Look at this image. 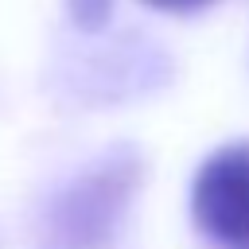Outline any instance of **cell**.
I'll list each match as a JSON object with an SVG mask.
<instances>
[{"mask_svg":"<svg viewBox=\"0 0 249 249\" xmlns=\"http://www.w3.org/2000/svg\"><path fill=\"white\" fill-rule=\"evenodd\" d=\"M140 179V163L128 152H117L109 160H101L86 179H78L54 206V233L58 241L86 249L97 245L113 233L117 218L124 214L132 187Z\"/></svg>","mask_w":249,"mask_h":249,"instance_id":"cell-2","label":"cell"},{"mask_svg":"<svg viewBox=\"0 0 249 249\" xmlns=\"http://www.w3.org/2000/svg\"><path fill=\"white\" fill-rule=\"evenodd\" d=\"M191 218L214 249H249V140L222 144L191 183Z\"/></svg>","mask_w":249,"mask_h":249,"instance_id":"cell-1","label":"cell"},{"mask_svg":"<svg viewBox=\"0 0 249 249\" xmlns=\"http://www.w3.org/2000/svg\"><path fill=\"white\" fill-rule=\"evenodd\" d=\"M70 12L82 27H101L109 16V0H70Z\"/></svg>","mask_w":249,"mask_h":249,"instance_id":"cell-3","label":"cell"},{"mask_svg":"<svg viewBox=\"0 0 249 249\" xmlns=\"http://www.w3.org/2000/svg\"><path fill=\"white\" fill-rule=\"evenodd\" d=\"M144 4H152V8H160V12L187 16V12H202V8H210L214 0H144Z\"/></svg>","mask_w":249,"mask_h":249,"instance_id":"cell-4","label":"cell"}]
</instances>
